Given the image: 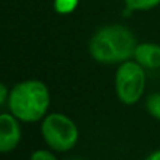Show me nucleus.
I'll use <instances>...</instances> for the list:
<instances>
[{
    "label": "nucleus",
    "mask_w": 160,
    "mask_h": 160,
    "mask_svg": "<svg viewBox=\"0 0 160 160\" xmlns=\"http://www.w3.org/2000/svg\"><path fill=\"white\" fill-rule=\"evenodd\" d=\"M146 160H160V150H155L146 158Z\"/></svg>",
    "instance_id": "f8f14e48"
},
{
    "label": "nucleus",
    "mask_w": 160,
    "mask_h": 160,
    "mask_svg": "<svg viewBox=\"0 0 160 160\" xmlns=\"http://www.w3.org/2000/svg\"><path fill=\"white\" fill-rule=\"evenodd\" d=\"M44 141L56 152H66L76 146L79 139L78 125L65 114L53 112L44 117L41 125Z\"/></svg>",
    "instance_id": "7ed1b4c3"
},
{
    "label": "nucleus",
    "mask_w": 160,
    "mask_h": 160,
    "mask_svg": "<svg viewBox=\"0 0 160 160\" xmlns=\"http://www.w3.org/2000/svg\"><path fill=\"white\" fill-rule=\"evenodd\" d=\"M68 160H80V159H68Z\"/></svg>",
    "instance_id": "ddd939ff"
},
{
    "label": "nucleus",
    "mask_w": 160,
    "mask_h": 160,
    "mask_svg": "<svg viewBox=\"0 0 160 160\" xmlns=\"http://www.w3.org/2000/svg\"><path fill=\"white\" fill-rule=\"evenodd\" d=\"M78 6V0H55V8L58 13H72Z\"/></svg>",
    "instance_id": "1a4fd4ad"
},
{
    "label": "nucleus",
    "mask_w": 160,
    "mask_h": 160,
    "mask_svg": "<svg viewBox=\"0 0 160 160\" xmlns=\"http://www.w3.org/2000/svg\"><path fill=\"white\" fill-rule=\"evenodd\" d=\"M146 75L145 68L138 62L125 61L119 65L115 75V91L124 104H135L145 93Z\"/></svg>",
    "instance_id": "20e7f679"
},
{
    "label": "nucleus",
    "mask_w": 160,
    "mask_h": 160,
    "mask_svg": "<svg viewBox=\"0 0 160 160\" xmlns=\"http://www.w3.org/2000/svg\"><path fill=\"white\" fill-rule=\"evenodd\" d=\"M128 11H145L155 8L160 4V0H125Z\"/></svg>",
    "instance_id": "0eeeda50"
},
{
    "label": "nucleus",
    "mask_w": 160,
    "mask_h": 160,
    "mask_svg": "<svg viewBox=\"0 0 160 160\" xmlns=\"http://www.w3.org/2000/svg\"><path fill=\"white\" fill-rule=\"evenodd\" d=\"M30 160H58V159H56V156L53 155L52 152H49V150L38 149L31 153Z\"/></svg>",
    "instance_id": "9d476101"
},
{
    "label": "nucleus",
    "mask_w": 160,
    "mask_h": 160,
    "mask_svg": "<svg viewBox=\"0 0 160 160\" xmlns=\"http://www.w3.org/2000/svg\"><path fill=\"white\" fill-rule=\"evenodd\" d=\"M133 59L145 69L160 68V45L153 42L138 44L133 52Z\"/></svg>",
    "instance_id": "423d86ee"
},
{
    "label": "nucleus",
    "mask_w": 160,
    "mask_h": 160,
    "mask_svg": "<svg viewBox=\"0 0 160 160\" xmlns=\"http://www.w3.org/2000/svg\"><path fill=\"white\" fill-rule=\"evenodd\" d=\"M20 119L13 114H0V153H8L21 141Z\"/></svg>",
    "instance_id": "39448f33"
},
{
    "label": "nucleus",
    "mask_w": 160,
    "mask_h": 160,
    "mask_svg": "<svg viewBox=\"0 0 160 160\" xmlns=\"http://www.w3.org/2000/svg\"><path fill=\"white\" fill-rule=\"evenodd\" d=\"M135 35L125 25L114 24L102 27L90 39L88 51L100 63H119L133 58L136 48Z\"/></svg>",
    "instance_id": "f257e3e1"
},
{
    "label": "nucleus",
    "mask_w": 160,
    "mask_h": 160,
    "mask_svg": "<svg viewBox=\"0 0 160 160\" xmlns=\"http://www.w3.org/2000/svg\"><path fill=\"white\" fill-rule=\"evenodd\" d=\"M6 100H8V90H7V87L0 82V105H2Z\"/></svg>",
    "instance_id": "9b49d317"
},
{
    "label": "nucleus",
    "mask_w": 160,
    "mask_h": 160,
    "mask_svg": "<svg viewBox=\"0 0 160 160\" xmlns=\"http://www.w3.org/2000/svg\"><path fill=\"white\" fill-rule=\"evenodd\" d=\"M49 90L41 80L17 83L8 93L10 112L22 122H37L49 108Z\"/></svg>",
    "instance_id": "f03ea898"
},
{
    "label": "nucleus",
    "mask_w": 160,
    "mask_h": 160,
    "mask_svg": "<svg viewBox=\"0 0 160 160\" xmlns=\"http://www.w3.org/2000/svg\"><path fill=\"white\" fill-rule=\"evenodd\" d=\"M146 110L153 118L160 121V93H152L146 98Z\"/></svg>",
    "instance_id": "6e6552de"
}]
</instances>
